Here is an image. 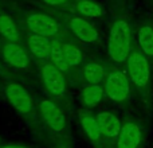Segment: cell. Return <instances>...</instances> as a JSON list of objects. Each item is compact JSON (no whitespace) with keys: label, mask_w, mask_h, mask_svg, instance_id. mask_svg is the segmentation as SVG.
I'll list each match as a JSON object with an SVG mask.
<instances>
[{"label":"cell","mask_w":153,"mask_h":148,"mask_svg":"<svg viewBox=\"0 0 153 148\" xmlns=\"http://www.w3.org/2000/svg\"><path fill=\"white\" fill-rule=\"evenodd\" d=\"M130 42H132V30L126 20L118 19L111 24L109 34L108 51L110 58L117 64L125 62L130 54Z\"/></svg>","instance_id":"6da1fadb"},{"label":"cell","mask_w":153,"mask_h":148,"mask_svg":"<svg viewBox=\"0 0 153 148\" xmlns=\"http://www.w3.org/2000/svg\"><path fill=\"white\" fill-rule=\"evenodd\" d=\"M126 65L132 82L140 89H145L151 81V67L146 55L137 50L130 51L126 59Z\"/></svg>","instance_id":"7a4b0ae2"},{"label":"cell","mask_w":153,"mask_h":148,"mask_svg":"<svg viewBox=\"0 0 153 148\" xmlns=\"http://www.w3.org/2000/svg\"><path fill=\"white\" fill-rule=\"evenodd\" d=\"M105 93L109 98L117 102L125 101L130 94V84L126 74L122 72H111L105 79Z\"/></svg>","instance_id":"3957f363"},{"label":"cell","mask_w":153,"mask_h":148,"mask_svg":"<svg viewBox=\"0 0 153 148\" xmlns=\"http://www.w3.org/2000/svg\"><path fill=\"white\" fill-rule=\"evenodd\" d=\"M42 78L47 92L53 97H63L65 92H66V79H65L63 72H61L53 64H46L42 67Z\"/></svg>","instance_id":"277c9868"},{"label":"cell","mask_w":153,"mask_h":148,"mask_svg":"<svg viewBox=\"0 0 153 148\" xmlns=\"http://www.w3.org/2000/svg\"><path fill=\"white\" fill-rule=\"evenodd\" d=\"M7 100L18 112L23 114H30L34 111V102L30 93L19 84H10L5 89Z\"/></svg>","instance_id":"5b68a950"},{"label":"cell","mask_w":153,"mask_h":148,"mask_svg":"<svg viewBox=\"0 0 153 148\" xmlns=\"http://www.w3.org/2000/svg\"><path fill=\"white\" fill-rule=\"evenodd\" d=\"M40 113L45 120V123L47 124V127L50 128L53 132H62L66 127V117H65L63 112L50 100H43L40 101Z\"/></svg>","instance_id":"8992f818"},{"label":"cell","mask_w":153,"mask_h":148,"mask_svg":"<svg viewBox=\"0 0 153 148\" xmlns=\"http://www.w3.org/2000/svg\"><path fill=\"white\" fill-rule=\"evenodd\" d=\"M27 26L34 34L46 38H53L58 34L59 26L53 18L45 13H32L27 19Z\"/></svg>","instance_id":"52a82bcc"},{"label":"cell","mask_w":153,"mask_h":148,"mask_svg":"<svg viewBox=\"0 0 153 148\" xmlns=\"http://www.w3.org/2000/svg\"><path fill=\"white\" fill-rule=\"evenodd\" d=\"M143 141V129L137 123L128 121L122 124L117 138V148H138Z\"/></svg>","instance_id":"ba28073f"},{"label":"cell","mask_w":153,"mask_h":148,"mask_svg":"<svg viewBox=\"0 0 153 148\" xmlns=\"http://www.w3.org/2000/svg\"><path fill=\"white\" fill-rule=\"evenodd\" d=\"M1 55L10 66L16 67V69H26L30 65V57L27 51L16 42L7 43L3 47Z\"/></svg>","instance_id":"9c48e42d"},{"label":"cell","mask_w":153,"mask_h":148,"mask_svg":"<svg viewBox=\"0 0 153 148\" xmlns=\"http://www.w3.org/2000/svg\"><path fill=\"white\" fill-rule=\"evenodd\" d=\"M70 28L73 34L85 43H94L98 39V30L83 18H73L70 20Z\"/></svg>","instance_id":"30bf717a"},{"label":"cell","mask_w":153,"mask_h":148,"mask_svg":"<svg viewBox=\"0 0 153 148\" xmlns=\"http://www.w3.org/2000/svg\"><path fill=\"white\" fill-rule=\"evenodd\" d=\"M97 120H98V124H100L102 136L109 139L118 138L122 124L116 114L110 113V112H101V113L97 114Z\"/></svg>","instance_id":"8fae6325"},{"label":"cell","mask_w":153,"mask_h":148,"mask_svg":"<svg viewBox=\"0 0 153 148\" xmlns=\"http://www.w3.org/2000/svg\"><path fill=\"white\" fill-rule=\"evenodd\" d=\"M27 43H28L30 51L36 58L43 59V61L51 58V42L48 40V38L32 32L27 37Z\"/></svg>","instance_id":"7c38bea8"},{"label":"cell","mask_w":153,"mask_h":148,"mask_svg":"<svg viewBox=\"0 0 153 148\" xmlns=\"http://www.w3.org/2000/svg\"><path fill=\"white\" fill-rule=\"evenodd\" d=\"M51 61H53L54 66H56L61 72H66L70 67L66 59L65 43H62L61 40H53L51 42Z\"/></svg>","instance_id":"4fadbf2b"},{"label":"cell","mask_w":153,"mask_h":148,"mask_svg":"<svg viewBox=\"0 0 153 148\" xmlns=\"http://www.w3.org/2000/svg\"><path fill=\"white\" fill-rule=\"evenodd\" d=\"M0 34L10 42H19L20 34L15 22L8 15H0Z\"/></svg>","instance_id":"5bb4252c"},{"label":"cell","mask_w":153,"mask_h":148,"mask_svg":"<svg viewBox=\"0 0 153 148\" xmlns=\"http://www.w3.org/2000/svg\"><path fill=\"white\" fill-rule=\"evenodd\" d=\"M83 77L89 85H100L105 78V69L100 64L90 62L85 65Z\"/></svg>","instance_id":"9a60e30c"},{"label":"cell","mask_w":153,"mask_h":148,"mask_svg":"<svg viewBox=\"0 0 153 148\" xmlns=\"http://www.w3.org/2000/svg\"><path fill=\"white\" fill-rule=\"evenodd\" d=\"M137 38L141 53H144L146 57H153V27L143 26L138 30Z\"/></svg>","instance_id":"2e32d148"},{"label":"cell","mask_w":153,"mask_h":148,"mask_svg":"<svg viewBox=\"0 0 153 148\" xmlns=\"http://www.w3.org/2000/svg\"><path fill=\"white\" fill-rule=\"evenodd\" d=\"M105 89L100 85H87L82 92V101L86 106H97L103 97Z\"/></svg>","instance_id":"e0dca14e"},{"label":"cell","mask_w":153,"mask_h":148,"mask_svg":"<svg viewBox=\"0 0 153 148\" xmlns=\"http://www.w3.org/2000/svg\"><path fill=\"white\" fill-rule=\"evenodd\" d=\"M81 125L90 140L97 141L102 138V132H101V128H100V124H98L97 117L85 114V116L81 117Z\"/></svg>","instance_id":"ac0fdd59"},{"label":"cell","mask_w":153,"mask_h":148,"mask_svg":"<svg viewBox=\"0 0 153 148\" xmlns=\"http://www.w3.org/2000/svg\"><path fill=\"white\" fill-rule=\"evenodd\" d=\"M76 8L86 18H98V16L103 15V10L91 0H79L76 3Z\"/></svg>","instance_id":"d6986e66"},{"label":"cell","mask_w":153,"mask_h":148,"mask_svg":"<svg viewBox=\"0 0 153 148\" xmlns=\"http://www.w3.org/2000/svg\"><path fill=\"white\" fill-rule=\"evenodd\" d=\"M65 51H66V59L69 66H76L82 61V53L75 45L65 43Z\"/></svg>","instance_id":"ffe728a7"},{"label":"cell","mask_w":153,"mask_h":148,"mask_svg":"<svg viewBox=\"0 0 153 148\" xmlns=\"http://www.w3.org/2000/svg\"><path fill=\"white\" fill-rule=\"evenodd\" d=\"M43 1L48 5H59V4H62V3L67 1V0H43Z\"/></svg>","instance_id":"44dd1931"},{"label":"cell","mask_w":153,"mask_h":148,"mask_svg":"<svg viewBox=\"0 0 153 148\" xmlns=\"http://www.w3.org/2000/svg\"><path fill=\"white\" fill-rule=\"evenodd\" d=\"M1 148H28V147L20 146V144H8V146H3Z\"/></svg>","instance_id":"7402d4cb"}]
</instances>
